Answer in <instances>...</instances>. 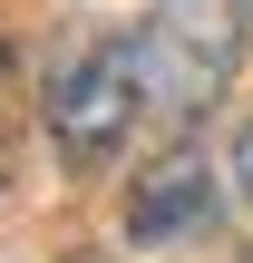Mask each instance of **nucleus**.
<instances>
[{"label": "nucleus", "mask_w": 253, "mask_h": 263, "mask_svg": "<svg viewBox=\"0 0 253 263\" xmlns=\"http://www.w3.org/2000/svg\"><path fill=\"white\" fill-rule=\"evenodd\" d=\"M137 68H146V117L185 127L215 107L244 68V0H146L137 20Z\"/></svg>", "instance_id": "f257e3e1"}, {"label": "nucleus", "mask_w": 253, "mask_h": 263, "mask_svg": "<svg viewBox=\"0 0 253 263\" xmlns=\"http://www.w3.org/2000/svg\"><path fill=\"white\" fill-rule=\"evenodd\" d=\"M39 117H49L59 166L98 176V166L127 146V127L146 117V68H137V39H88V49H68V59L49 68Z\"/></svg>", "instance_id": "f03ea898"}, {"label": "nucleus", "mask_w": 253, "mask_h": 263, "mask_svg": "<svg viewBox=\"0 0 253 263\" xmlns=\"http://www.w3.org/2000/svg\"><path fill=\"white\" fill-rule=\"evenodd\" d=\"M215 215V166L195 156V146H176V156H156L146 176H137V195H127V244H176V234H195Z\"/></svg>", "instance_id": "7ed1b4c3"}, {"label": "nucleus", "mask_w": 253, "mask_h": 263, "mask_svg": "<svg viewBox=\"0 0 253 263\" xmlns=\"http://www.w3.org/2000/svg\"><path fill=\"white\" fill-rule=\"evenodd\" d=\"M224 176H234V195H244V205H253V117H244V127H234V146H224Z\"/></svg>", "instance_id": "20e7f679"}]
</instances>
